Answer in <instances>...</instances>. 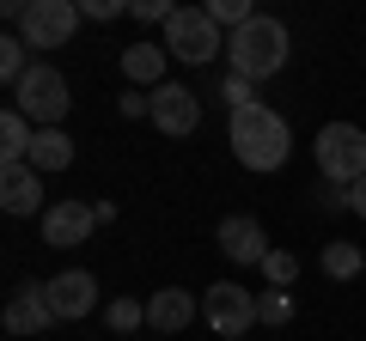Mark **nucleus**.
Returning <instances> with one entry per match:
<instances>
[{
	"instance_id": "10",
	"label": "nucleus",
	"mask_w": 366,
	"mask_h": 341,
	"mask_svg": "<svg viewBox=\"0 0 366 341\" xmlns=\"http://www.w3.org/2000/svg\"><path fill=\"white\" fill-rule=\"evenodd\" d=\"M43 292H49V305H55L61 323H79V317H92V305H98V280H92L86 268H61L55 280H43Z\"/></svg>"
},
{
	"instance_id": "6",
	"label": "nucleus",
	"mask_w": 366,
	"mask_h": 341,
	"mask_svg": "<svg viewBox=\"0 0 366 341\" xmlns=\"http://www.w3.org/2000/svg\"><path fill=\"white\" fill-rule=\"evenodd\" d=\"M202 317H208L214 335H244L250 323H257V292H244L238 280H214L208 292H202Z\"/></svg>"
},
{
	"instance_id": "2",
	"label": "nucleus",
	"mask_w": 366,
	"mask_h": 341,
	"mask_svg": "<svg viewBox=\"0 0 366 341\" xmlns=\"http://www.w3.org/2000/svg\"><path fill=\"white\" fill-rule=\"evenodd\" d=\"M287 49H293V37H287V25L281 19H269V13H257L244 31H232V43H226V55H232V73L238 79H269V73H281L287 67Z\"/></svg>"
},
{
	"instance_id": "15",
	"label": "nucleus",
	"mask_w": 366,
	"mask_h": 341,
	"mask_svg": "<svg viewBox=\"0 0 366 341\" xmlns=\"http://www.w3.org/2000/svg\"><path fill=\"white\" fill-rule=\"evenodd\" d=\"M165 67H171V55H165V43H129L122 49V73H129V86H165Z\"/></svg>"
},
{
	"instance_id": "18",
	"label": "nucleus",
	"mask_w": 366,
	"mask_h": 341,
	"mask_svg": "<svg viewBox=\"0 0 366 341\" xmlns=\"http://www.w3.org/2000/svg\"><path fill=\"white\" fill-rule=\"evenodd\" d=\"M324 275H330V280L366 275V250H354V244H342V238H330V244H324Z\"/></svg>"
},
{
	"instance_id": "11",
	"label": "nucleus",
	"mask_w": 366,
	"mask_h": 341,
	"mask_svg": "<svg viewBox=\"0 0 366 341\" xmlns=\"http://www.w3.org/2000/svg\"><path fill=\"white\" fill-rule=\"evenodd\" d=\"M220 250L232 256L238 268H262V256H269V238H262V225L250 220V213H226V220H220Z\"/></svg>"
},
{
	"instance_id": "23",
	"label": "nucleus",
	"mask_w": 366,
	"mask_h": 341,
	"mask_svg": "<svg viewBox=\"0 0 366 341\" xmlns=\"http://www.w3.org/2000/svg\"><path fill=\"white\" fill-rule=\"evenodd\" d=\"M287 317H293V299H287L281 287H274V292H257V323H287Z\"/></svg>"
},
{
	"instance_id": "16",
	"label": "nucleus",
	"mask_w": 366,
	"mask_h": 341,
	"mask_svg": "<svg viewBox=\"0 0 366 341\" xmlns=\"http://www.w3.org/2000/svg\"><path fill=\"white\" fill-rule=\"evenodd\" d=\"M31 146H37V128L19 110H6L0 116V165H31Z\"/></svg>"
},
{
	"instance_id": "22",
	"label": "nucleus",
	"mask_w": 366,
	"mask_h": 341,
	"mask_svg": "<svg viewBox=\"0 0 366 341\" xmlns=\"http://www.w3.org/2000/svg\"><path fill=\"white\" fill-rule=\"evenodd\" d=\"M208 19H214V25H232V31H244L257 13H250V0H214V6H208Z\"/></svg>"
},
{
	"instance_id": "17",
	"label": "nucleus",
	"mask_w": 366,
	"mask_h": 341,
	"mask_svg": "<svg viewBox=\"0 0 366 341\" xmlns=\"http://www.w3.org/2000/svg\"><path fill=\"white\" fill-rule=\"evenodd\" d=\"M31 165H37L43 177H49V170H67V165H74V134H67V128H37Z\"/></svg>"
},
{
	"instance_id": "14",
	"label": "nucleus",
	"mask_w": 366,
	"mask_h": 341,
	"mask_svg": "<svg viewBox=\"0 0 366 341\" xmlns=\"http://www.w3.org/2000/svg\"><path fill=\"white\" fill-rule=\"evenodd\" d=\"M147 323H153L159 335H183V329L196 323V299L183 287H159L153 299H147Z\"/></svg>"
},
{
	"instance_id": "12",
	"label": "nucleus",
	"mask_w": 366,
	"mask_h": 341,
	"mask_svg": "<svg viewBox=\"0 0 366 341\" xmlns=\"http://www.w3.org/2000/svg\"><path fill=\"white\" fill-rule=\"evenodd\" d=\"M0 208L13 213V220H25V213L43 208V170L37 165H6L0 170ZM49 213V208H43Z\"/></svg>"
},
{
	"instance_id": "25",
	"label": "nucleus",
	"mask_w": 366,
	"mask_h": 341,
	"mask_svg": "<svg viewBox=\"0 0 366 341\" xmlns=\"http://www.w3.org/2000/svg\"><path fill=\"white\" fill-rule=\"evenodd\" d=\"M79 13H86V19H98V25H110V19H122L129 6H122V0H86Z\"/></svg>"
},
{
	"instance_id": "4",
	"label": "nucleus",
	"mask_w": 366,
	"mask_h": 341,
	"mask_svg": "<svg viewBox=\"0 0 366 341\" xmlns=\"http://www.w3.org/2000/svg\"><path fill=\"white\" fill-rule=\"evenodd\" d=\"M312 146H317V170H324V183L354 189L366 177V128H354V122H324Z\"/></svg>"
},
{
	"instance_id": "20",
	"label": "nucleus",
	"mask_w": 366,
	"mask_h": 341,
	"mask_svg": "<svg viewBox=\"0 0 366 341\" xmlns=\"http://www.w3.org/2000/svg\"><path fill=\"white\" fill-rule=\"evenodd\" d=\"M262 275H269L274 287L287 292V287H293V275H300V256H293V250H269V256H262Z\"/></svg>"
},
{
	"instance_id": "3",
	"label": "nucleus",
	"mask_w": 366,
	"mask_h": 341,
	"mask_svg": "<svg viewBox=\"0 0 366 341\" xmlns=\"http://www.w3.org/2000/svg\"><path fill=\"white\" fill-rule=\"evenodd\" d=\"M67 79H61V67H49V61H31V73L13 86V110L31 122V128H61V116H67Z\"/></svg>"
},
{
	"instance_id": "26",
	"label": "nucleus",
	"mask_w": 366,
	"mask_h": 341,
	"mask_svg": "<svg viewBox=\"0 0 366 341\" xmlns=\"http://www.w3.org/2000/svg\"><path fill=\"white\" fill-rule=\"evenodd\" d=\"M348 213H360V220H366V177L348 189Z\"/></svg>"
},
{
	"instance_id": "9",
	"label": "nucleus",
	"mask_w": 366,
	"mask_h": 341,
	"mask_svg": "<svg viewBox=\"0 0 366 341\" xmlns=\"http://www.w3.org/2000/svg\"><path fill=\"white\" fill-rule=\"evenodd\" d=\"M153 98V128L159 134H196V122H202V98L189 92V86H177V79H165L159 92H147Z\"/></svg>"
},
{
	"instance_id": "8",
	"label": "nucleus",
	"mask_w": 366,
	"mask_h": 341,
	"mask_svg": "<svg viewBox=\"0 0 366 341\" xmlns=\"http://www.w3.org/2000/svg\"><path fill=\"white\" fill-rule=\"evenodd\" d=\"M92 232H98V208H86V201H49V213H43V244L49 250H74Z\"/></svg>"
},
{
	"instance_id": "21",
	"label": "nucleus",
	"mask_w": 366,
	"mask_h": 341,
	"mask_svg": "<svg viewBox=\"0 0 366 341\" xmlns=\"http://www.w3.org/2000/svg\"><path fill=\"white\" fill-rule=\"evenodd\" d=\"M104 323L117 329V335H129V329H141V323H147V305H134V299H117V305L104 311Z\"/></svg>"
},
{
	"instance_id": "24",
	"label": "nucleus",
	"mask_w": 366,
	"mask_h": 341,
	"mask_svg": "<svg viewBox=\"0 0 366 341\" xmlns=\"http://www.w3.org/2000/svg\"><path fill=\"white\" fill-rule=\"evenodd\" d=\"M244 104H257V92H250V79L226 73V110H244Z\"/></svg>"
},
{
	"instance_id": "13",
	"label": "nucleus",
	"mask_w": 366,
	"mask_h": 341,
	"mask_svg": "<svg viewBox=\"0 0 366 341\" xmlns=\"http://www.w3.org/2000/svg\"><path fill=\"white\" fill-rule=\"evenodd\" d=\"M49 323H61V317H55V305H49L43 287H19L6 299V335H43Z\"/></svg>"
},
{
	"instance_id": "5",
	"label": "nucleus",
	"mask_w": 366,
	"mask_h": 341,
	"mask_svg": "<svg viewBox=\"0 0 366 341\" xmlns=\"http://www.w3.org/2000/svg\"><path fill=\"white\" fill-rule=\"evenodd\" d=\"M226 43H220V25L208 19V6H177L171 13V25H165V55L171 61H189V67H202V61H214Z\"/></svg>"
},
{
	"instance_id": "7",
	"label": "nucleus",
	"mask_w": 366,
	"mask_h": 341,
	"mask_svg": "<svg viewBox=\"0 0 366 341\" xmlns=\"http://www.w3.org/2000/svg\"><path fill=\"white\" fill-rule=\"evenodd\" d=\"M74 31H79V6L74 0H31L25 19H19V37H25L31 49H61Z\"/></svg>"
},
{
	"instance_id": "19",
	"label": "nucleus",
	"mask_w": 366,
	"mask_h": 341,
	"mask_svg": "<svg viewBox=\"0 0 366 341\" xmlns=\"http://www.w3.org/2000/svg\"><path fill=\"white\" fill-rule=\"evenodd\" d=\"M25 73H31V43L19 37V31H6V37H0V79L19 86Z\"/></svg>"
},
{
	"instance_id": "1",
	"label": "nucleus",
	"mask_w": 366,
	"mask_h": 341,
	"mask_svg": "<svg viewBox=\"0 0 366 341\" xmlns=\"http://www.w3.org/2000/svg\"><path fill=\"white\" fill-rule=\"evenodd\" d=\"M226 134H232V158L244 170H281V165H287V153H293L287 116L269 110L262 98H257V104H244V110H226Z\"/></svg>"
}]
</instances>
